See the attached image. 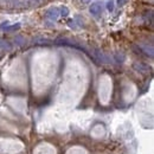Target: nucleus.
<instances>
[{"mask_svg":"<svg viewBox=\"0 0 154 154\" xmlns=\"http://www.w3.org/2000/svg\"><path fill=\"white\" fill-rule=\"evenodd\" d=\"M102 11V7L99 3H96V4H93L91 7H90V12L94 14V15H97V14H100Z\"/></svg>","mask_w":154,"mask_h":154,"instance_id":"f257e3e1","label":"nucleus"},{"mask_svg":"<svg viewBox=\"0 0 154 154\" xmlns=\"http://www.w3.org/2000/svg\"><path fill=\"white\" fill-rule=\"evenodd\" d=\"M107 7H108V10L111 12L113 10H114V3H113V1H109L108 5H107Z\"/></svg>","mask_w":154,"mask_h":154,"instance_id":"f03ea898","label":"nucleus"},{"mask_svg":"<svg viewBox=\"0 0 154 154\" xmlns=\"http://www.w3.org/2000/svg\"><path fill=\"white\" fill-rule=\"evenodd\" d=\"M117 3H119V5L121 6V5H123V4L126 3V0H117Z\"/></svg>","mask_w":154,"mask_h":154,"instance_id":"7ed1b4c3","label":"nucleus"}]
</instances>
